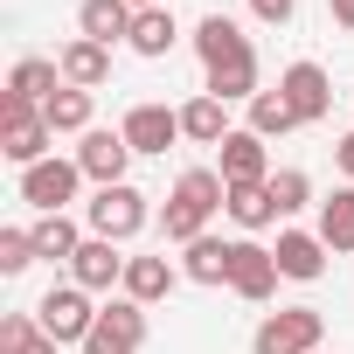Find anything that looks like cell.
I'll use <instances>...</instances> for the list:
<instances>
[{"label": "cell", "mask_w": 354, "mask_h": 354, "mask_svg": "<svg viewBox=\"0 0 354 354\" xmlns=\"http://www.w3.org/2000/svg\"><path fill=\"white\" fill-rule=\"evenodd\" d=\"M195 56H202V70H209V97H223V104H250L264 84H257V49H250V35L230 21V15H202V28H195Z\"/></svg>", "instance_id": "cell-1"}, {"label": "cell", "mask_w": 354, "mask_h": 354, "mask_svg": "<svg viewBox=\"0 0 354 354\" xmlns=\"http://www.w3.org/2000/svg\"><path fill=\"white\" fill-rule=\"evenodd\" d=\"M230 202V181L216 167H188L181 181L167 188V202H160V230H167V243H195V236H209V216Z\"/></svg>", "instance_id": "cell-2"}, {"label": "cell", "mask_w": 354, "mask_h": 354, "mask_svg": "<svg viewBox=\"0 0 354 354\" xmlns=\"http://www.w3.org/2000/svg\"><path fill=\"white\" fill-rule=\"evenodd\" d=\"M84 223H91V236H104V243H132L146 223H153V209H146V195L132 188V181H118V188H97L91 202H84Z\"/></svg>", "instance_id": "cell-3"}, {"label": "cell", "mask_w": 354, "mask_h": 354, "mask_svg": "<svg viewBox=\"0 0 354 354\" xmlns=\"http://www.w3.org/2000/svg\"><path fill=\"white\" fill-rule=\"evenodd\" d=\"M319 340H326L319 306H278V313H264V319H257L250 354H319Z\"/></svg>", "instance_id": "cell-4"}, {"label": "cell", "mask_w": 354, "mask_h": 354, "mask_svg": "<svg viewBox=\"0 0 354 354\" xmlns=\"http://www.w3.org/2000/svg\"><path fill=\"white\" fill-rule=\"evenodd\" d=\"M97 313H104V306H91L84 285H49V292L35 299V319H42V333H49L56 347H84L91 326H97Z\"/></svg>", "instance_id": "cell-5"}, {"label": "cell", "mask_w": 354, "mask_h": 354, "mask_svg": "<svg viewBox=\"0 0 354 354\" xmlns=\"http://www.w3.org/2000/svg\"><path fill=\"white\" fill-rule=\"evenodd\" d=\"M77 188H84V167H77V160H56V153H49V160L21 167V202L42 209V216H70Z\"/></svg>", "instance_id": "cell-6"}, {"label": "cell", "mask_w": 354, "mask_h": 354, "mask_svg": "<svg viewBox=\"0 0 354 354\" xmlns=\"http://www.w3.org/2000/svg\"><path fill=\"white\" fill-rule=\"evenodd\" d=\"M49 146H56V132H49V118L35 104L0 97V153H8L15 167H35V160H49Z\"/></svg>", "instance_id": "cell-7"}, {"label": "cell", "mask_w": 354, "mask_h": 354, "mask_svg": "<svg viewBox=\"0 0 354 354\" xmlns=\"http://www.w3.org/2000/svg\"><path fill=\"white\" fill-rule=\"evenodd\" d=\"M139 347H146V306L118 292V299L97 313V326H91L84 354H139Z\"/></svg>", "instance_id": "cell-8"}, {"label": "cell", "mask_w": 354, "mask_h": 354, "mask_svg": "<svg viewBox=\"0 0 354 354\" xmlns=\"http://www.w3.org/2000/svg\"><path fill=\"white\" fill-rule=\"evenodd\" d=\"M278 278H285V271H278V257H271L257 236H236V250H230V292H236V299H250V306H264V299L278 292Z\"/></svg>", "instance_id": "cell-9"}, {"label": "cell", "mask_w": 354, "mask_h": 354, "mask_svg": "<svg viewBox=\"0 0 354 354\" xmlns=\"http://www.w3.org/2000/svg\"><path fill=\"white\" fill-rule=\"evenodd\" d=\"M216 160H223L216 174H223L230 188H264V181H271V146H264L250 125H236V132L216 146Z\"/></svg>", "instance_id": "cell-10"}, {"label": "cell", "mask_w": 354, "mask_h": 354, "mask_svg": "<svg viewBox=\"0 0 354 354\" xmlns=\"http://www.w3.org/2000/svg\"><path fill=\"white\" fill-rule=\"evenodd\" d=\"M77 167H84V181H97V188H118V181H125V167H132V146H125V132H104V125H91V132H84V146H77Z\"/></svg>", "instance_id": "cell-11"}, {"label": "cell", "mask_w": 354, "mask_h": 354, "mask_svg": "<svg viewBox=\"0 0 354 354\" xmlns=\"http://www.w3.org/2000/svg\"><path fill=\"white\" fill-rule=\"evenodd\" d=\"M118 132H125L132 153H167L174 139H181V104H132L118 118Z\"/></svg>", "instance_id": "cell-12"}, {"label": "cell", "mask_w": 354, "mask_h": 354, "mask_svg": "<svg viewBox=\"0 0 354 354\" xmlns=\"http://www.w3.org/2000/svg\"><path fill=\"white\" fill-rule=\"evenodd\" d=\"M278 91H285V104L299 111V125H319V118L333 111V84H326V70H319V63H306V56L278 77Z\"/></svg>", "instance_id": "cell-13"}, {"label": "cell", "mask_w": 354, "mask_h": 354, "mask_svg": "<svg viewBox=\"0 0 354 354\" xmlns=\"http://www.w3.org/2000/svg\"><path fill=\"white\" fill-rule=\"evenodd\" d=\"M125 250L118 243H104V236H84V250L70 257V285H84V292H111V285H125Z\"/></svg>", "instance_id": "cell-14"}, {"label": "cell", "mask_w": 354, "mask_h": 354, "mask_svg": "<svg viewBox=\"0 0 354 354\" xmlns=\"http://www.w3.org/2000/svg\"><path fill=\"white\" fill-rule=\"evenodd\" d=\"M278 271L292 278V285H313V278H326V243H319V230H278Z\"/></svg>", "instance_id": "cell-15"}, {"label": "cell", "mask_w": 354, "mask_h": 354, "mask_svg": "<svg viewBox=\"0 0 354 354\" xmlns=\"http://www.w3.org/2000/svg\"><path fill=\"white\" fill-rule=\"evenodd\" d=\"M132 21L139 15L125 8V0H84V8H77V35L84 42H104V49L111 42H132Z\"/></svg>", "instance_id": "cell-16"}, {"label": "cell", "mask_w": 354, "mask_h": 354, "mask_svg": "<svg viewBox=\"0 0 354 354\" xmlns=\"http://www.w3.org/2000/svg\"><path fill=\"white\" fill-rule=\"evenodd\" d=\"M63 91V63H49V56H21L15 70H8V97H21V104H49Z\"/></svg>", "instance_id": "cell-17"}, {"label": "cell", "mask_w": 354, "mask_h": 354, "mask_svg": "<svg viewBox=\"0 0 354 354\" xmlns=\"http://www.w3.org/2000/svg\"><path fill=\"white\" fill-rule=\"evenodd\" d=\"M236 125H230V104L223 97H209V91H195L188 104H181V139H195V146H223Z\"/></svg>", "instance_id": "cell-18"}, {"label": "cell", "mask_w": 354, "mask_h": 354, "mask_svg": "<svg viewBox=\"0 0 354 354\" xmlns=\"http://www.w3.org/2000/svg\"><path fill=\"white\" fill-rule=\"evenodd\" d=\"M174 285H181V264H167V257H132L125 264V299H139V306H153V299H167Z\"/></svg>", "instance_id": "cell-19"}, {"label": "cell", "mask_w": 354, "mask_h": 354, "mask_svg": "<svg viewBox=\"0 0 354 354\" xmlns=\"http://www.w3.org/2000/svg\"><path fill=\"white\" fill-rule=\"evenodd\" d=\"M56 63H63V84H77V91H97V84L111 77V49H104V42H84V35L63 42Z\"/></svg>", "instance_id": "cell-20"}, {"label": "cell", "mask_w": 354, "mask_h": 354, "mask_svg": "<svg viewBox=\"0 0 354 354\" xmlns=\"http://www.w3.org/2000/svg\"><path fill=\"white\" fill-rule=\"evenodd\" d=\"M230 250L236 243H223V236H195L181 250V278L188 285H230Z\"/></svg>", "instance_id": "cell-21"}, {"label": "cell", "mask_w": 354, "mask_h": 354, "mask_svg": "<svg viewBox=\"0 0 354 354\" xmlns=\"http://www.w3.org/2000/svg\"><path fill=\"white\" fill-rule=\"evenodd\" d=\"M174 42H181V28H174V8H146V15L132 21V42H125V49L146 56V63H160Z\"/></svg>", "instance_id": "cell-22"}, {"label": "cell", "mask_w": 354, "mask_h": 354, "mask_svg": "<svg viewBox=\"0 0 354 354\" xmlns=\"http://www.w3.org/2000/svg\"><path fill=\"white\" fill-rule=\"evenodd\" d=\"M319 243L326 250H354V188H333L319 202Z\"/></svg>", "instance_id": "cell-23"}, {"label": "cell", "mask_w": 354, "mask_h": 354, "mask_svg": "<svg viewBox=\"0 0 354 354\" xmlns=\"http://www.w3.org/2000/svg\"><path fill=\"white\" fill-rule=\"evenodd\" d=\"M42 118H49V132H91V91H77V84H63L49 104H42Z\"/></svg>", "instance_id": "cell-24"}, {"label": "cell", "mask_w": 354, "mask_h": 354, "mask_svg": "<svg viewBox=\"0 0 354 354\" xmlns=\"http://www.w3.org/2000/svg\"><path fill=\"white\" fill-rule=\"evenodd\" d=\"M223 209H230V223H236V230H271V223H278L271 181H264V188H230V202H223Z\"/></svg>", "instance_id": "cell-25"}, {"label": "cell", "mask_w": 354, "mask_h": 354, "mask_svg": "<svg viewBox=\"0 0 354 354\" xmlns=\"http://www.w3.org/2000/svg\"><path fill=\"white\" fill-rule=\"evenodd\" d=\"M84 250V230L70 223V216H42L35 223V257H49V264H70Z\"/></svg>", "instance_id": "cell-26"}, {"label": "cell", "mask_w": 354, "mask_h": 354, "mask_svg": "<svg viewBox=\"0 0 354 354\" xmlns=\"http://www.w3.org/2000/svg\"><path fill=\"white\" fill-rule=\"evenodd\" d=\"M292 125H299V111L285 104V91H257V97H250V132H257V139H285Z\"/></svg>", "instance_id": "cell-27"}, {"label": "cell", "mask_w": 354, "mask_h": 354, "mask_svg": "<svg viewBox=\"0 0 354 354\" xmlns=\"http://www.w3.org/2000/svg\"><path fill=\"white\" fill-rule=\"evenodd\" d=\"M271 202H278V216H299V209L313 202V181H306V167H278V174H271Z\"/></svg>", "instance_id": "cell-28"}, {"label": "cell", "mask_w": 354, "mask_h": 354, "mask_svg": "<svg viewBox=\"0 0 354 354\" xmlns=\"http://www.w3.org/2000/svg\"><path fill=\"white\" fill-rule=\"evenodd\" d=\"M28 264H35V230H0V271L21 278Z\"/></svg>", "instance_id": "cell-29"}, {"label": "cell", "mask_w": 354, "mask_h": 354, "mask_svg": "<svg viewBox=\"0 0 354 354\" xmlns=\"http://www.w3.org/2000/svg\"><path fill=\"white\" fill-rule=\"evenodd\" d=\"M292 8H299V0H250V15H257L264 28H285V21H292Z\"/></svg>", "instance_id": "cell-30"}, {"label": "cell", "mask_w": 354, "mask_h": 354, "mask_svg": "<svg viewBox=\"0 0 354 354\" xmlns=\"http://www.w3.org/2000/svg\"><path fill=\"white\" fill-rule=\"evenodd\" d=\"M333 167H340V174H347V188H354V132H347V139H340V146H333Z\"/></svg>", "instance_id": "cell-31"}, {"label": "cell", "mask_w": 354, "mask_h": 354, "mask_svg": "<svg viewBox=\"0 0 354 354\" xmlns=\"http://www.w3.org/2000/svg\"><path fill=\"white\" fill-rule=\"evenodd\" d=\"M8 354H63V347H56L49 333H28V340H21V347H8Z\"/></svg>", "instance_id": "cell-32"}, {"label": "cell", "mask_w": 354, "mask_h": 354, "mask_svg": "<svg viewBox=\"0 0 354 354\" xmlns=\"http://www.w3.org/2000/svg\"><path fill=\"white\" fill-rule=\"evenodd\" d=\"M326 15H333V21H340V28L354 35V0H326Z\"/></svg>", "instance_id": "cell-33"}, {"label": "cell", "mask_w": 354, "mask_h": 354, "mask_svg": "<svg viewBox=\"0 0 354 354\" xmlns=\"http://www.w3.org/2000/svg\"><path fill=\"white\" fill-rule=\"evenodd\" d=\"M125 8H132V15H146V8H167V0H125Z\"/></svg>", "instance_id": "cell-34"}]
</instances>
